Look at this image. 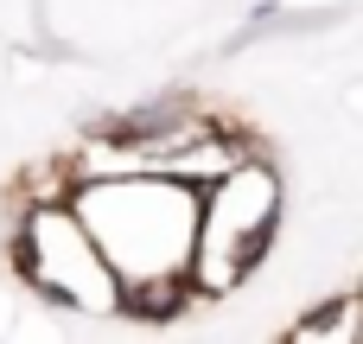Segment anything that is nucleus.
Returning a JSON list of instances; mask_svg holds the SVG:
<instances>
[{
    "mask_svg": "<svg viewBox=\"0 0 363 344\" xmlns=\"http://www.w3.org/2000/svg\"><path fill=\"white\" fill-rule=\"evenodd\" d=\"M83 223L115 287H147L185 268L191 249V198L172 185H108L83 198Z\"/></svg>",
    "mask_w": 363,
    "mask_h": 344,
    "instance_id": "nucleus-1",
    "label": "nucleus"
},
{
    "mask_svg": "<svg viewBox=\"0 0 363 344\" xmlns=\"http://www.w3.org/2000/svg\"><path fill=\"white\" fill-rule=\"evenodd\" d=\"M268 211H274V179L268 172H236L223 192H217V204H211V223H204V255H230V262H242L236 249H249L262 230H268Z\"/></svg>",
    "mask_w": 363,
    "mask_h": 344,
    "instance_id": "nucleus-2",
    "label": "nucleus"
}]
</instances>
